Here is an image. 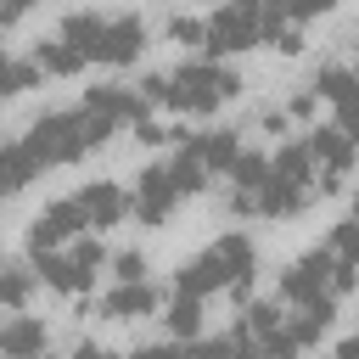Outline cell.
I'll return each mask as SVG.
<instances>
[{
	"instance_id": "cell-17",
	"label": "cell",
	"mask_w": 359,
	"mask_h": 359,
	"mask_svg": "<svg viewBox=\"0 0 359 359\" xmlns=\"http://www.w3.org/2000/svg\"><path fill=\"white\" fill-rule=\"evenodd\" d=\"M34 180H39V163H34V151H28L22 140L0 146V191H6V196H17V191H28Z\"/></svg>"
},
{
	"instance_id": "cell-25",
	"label": "cell",
	"mask_w": 359,
	"mask_h": 359,
	"mask_svg": "<svg viewBox=\"0 0 359 359\" xmlns=\"http://www.w3.org/2000/svg\"><path fill=\"white\" fill-rule=\"evenodd\" d=\"M353 247H359V224L353 219H337V230H331V258H353Z\"/></svg>"
},
{
	"instance_id": "cell-32",
	"label": "cell",
	"mask_w": 359,
	"mask_h": 359,
	"mask_svg": "<svg viewBox=\"0 0 359 359\" xmlns=\"http://www.w3.org/2000/svg\"><path fill=\"white\" fill-rule=\"evenodd\" d=\"M0 264H6V258H0Z\"/></svg>"
},
{
	"instance_id": "cell-30",
	"label": "cell",
	"mask_w": 359,
	"mask_h": 359,
	"mask_svg": "<svg viewBox=\"0 0 359 359\" xmlns=\"http://www.w3.org/2000/svg\"><path fill=\"white\" fill-rule=\"evenodd\" d=\"M6 28H11V22H6V17H0V39H6Z\"/></svg>"
},
{
	"instance_id": "cell-3",
	"label": "cell",
	"mask_w": 359,
	"mask_h": 359,
	"mask_svg": "<svg viewBox=\"0 0 359 359\" xmlns=\"http://www.w3.org/2000/svg\"><path fill=\"white\" fill-rule=\"evenodd\" d=\"M241 95V73L224 67L219 56H202V62H180L174 73H163V95L157 107H174V112H219L224 101Z\"/></svg>"
},
{
	"instance_id": "cell-13",
	"label": "cell",
	"mask_w": 359,
	"mask_h": 359,
	"mask_svg": "<svg viewBox=\"0 0 359 359\" xmlns=\"http://www.w3.org/2000/svg\"><path fill=\"white\" fill-rule=\"evenodd\" d=\"M84 107H90V112H101L112 129H123V123H140V118H146L140 90H123V84H90V90H84Z\"/></svg>"
},
{
	"instance_id": "cell-4",
	"label": "cell",
	"mask_w": 359,
	"mask_h": 359,
	"mask_svg": "<svg viewBox=\"0 0 359 359\" xmlns=\"http://www.w3.org/2000/svg\"><path fill=\"white\" fill-rule=\"evenodd\" d=\"M280 303L309 309V314H320L325 325L337 320L342 297L331 292V252H325V247H314V252H303V258H292V264L280 269Z\"/></svg>"
},
{
	"instance_id": "cell-11",
	"label": "cell",
	"mask_w": 359,
	"mask_h": 359,
	"mask_svg": "<svg viewBox=\"0 0 359 359\" xmlns=\"http://www.w3.org/2000/svg\"><path fill=\"white\" fill-rule=\"evenodd\" d=\"M241 325H247L252 348H264V353H297V348H292V331H286V309H280V303H247V309H241Z\"/></svg>"
},
{
	"instance_id": "cell-29",
	"label": "cell",
	"mask_w": 359,
	"mask_h": 359,
	"mask_svg": "<svg viewBox=\"0 0 359 359\" xmlns=\"http://www.w3.org/2000/svg\"><path fill=\"white\" fill-rule=\"evenodd\" d=\"M28 6H39V0H0V17H6V22H17Z\"/></svg>"
},
{
	"instance_id": "cell-7",
	"label": "cell",
	"mask_w": 359,
	"mask_h": 359,
	"mask_svg": "<svg viewBox=\"0 0 359 359\" xmlns=\"http://www.w3.org/2000/svg\"><path fill=\"white\" fill-rule=\"evenodd\" d=\"M180 185L168 180V168L163 163H146L140 174H135V196H129V208H135V219L140 224H151V230H163L174 213H180Z\"/></svg>"
},
{
	"instance_id": "cell-23",
	"label": "cell",
	"mask_w": 359,
	"mask_h": 359,
	"mask_svg": "<svg viewBox=\"0 0 359 359\" xmlns=\"http://www.w3.org/2000/svg\"><path fill=\"white\" fill-rule=\"evenodd\" d=\"M163 320H168V331H174V337H185V342H191V337L202 331V297L174 292V303H168V314H163Z\"/></svg>"
},
{
	"instance_id": "cell-28",
	"label": "cell",
	"mask_w": 359,
	"mask_h": 359,
	"mask_svg": "<svg viewBox=\"0 0 359 359\" xmlns=\"http://www.w3.org/2000/svg\"><path fill=\"white\" fill-rule=\"evenodd\" d=\"M286 112H292V118H314V90H297Z\"/></svg>"
},
{
	"instance_id": "cell-5",
	"label": "cell",
	"mask_w": 359,
	"mask_h": 359,
	"mask_svg": "<svg viewBox=\"0 0 359 359\" xmlns=\"http://www.w3.org/2000/svg\"><path fill=\"white\" fill-rule=\"evenodd\" d=\"M101 264H107V252H101V241H90L84 230L73 236V247H45V252H34V275H39L50 292H62V297L90 292V280H95Z\"/></svg>"
},
{
	"instance_id": "cell-20",
	"label": "cell",
	"mask_w": 359,
	"mask_h": 359,
	"mask_svg": "<svg viewBox=\"0 0 359 359\" xmlns=\"http://www.w3.org/2000/svg\"><path fill=\"white\" fill-rule=\"evenodd\" d=\"M269 174H280V180H292V185H314V157H309V146H303V140H286V146L269 157Z\"/></svg>"
},
{
	"instance_id": "cell-12",
	"label": "cell",
	"mask_w": 359,
	"mask_h": 359,
	"mask_svg": "<svg viewBox=\"0 0 359 359\" xmlns=\"http://www.w3.org/2000/svg\"><path fill=\"white\" fill-rule=\"evenodd\" d=\"M180 135H185V129H180ZM180 146H185V151H191V157L208 168V180H219V174L236 163V151H241V135H236V129H196V135H185Z\"/></svg>"
},
{
	"instance_id": "cell-9",
	"label": "cell",
	"mask_w": 359,
	"mask_h": 359,
	"mask_svg": "<svg viewBox=\"0 0 359 359\" xmlns=\"http://www.w3.org/2000/svg\"><path fill=\"white\" fill-rule=\"evenodd\" d=\"M73 202H79L84 230H112V224H123V213H129V196H123V185H112V180H90Z\"/></svg>"
},
{
	"instance_id": "cell-22",
	"label": "cell",
	"mask_w": 359,
	"mask_h": 359,
	"mask_svg": "<svg viewBox=\"0 0 359 359\" xmlns=\"http://www.w3.org/2000/svg\"><path fill=\"white\" fill-rule=\"evenodd\" d=\"M39 79H45V73L34 67V56H28V62H17V56H6V50H0V101H11V95H22V90H34Z\"/></svg>"
},
{
	"instance_id": "cell-16",
	"label": "cell",
	"mask_w": 359,
	"mask_h": 359,
	"mask_svg": "<svg viewBox=\"0 0 359 359\" xmlns=\"http://www.w3.org/2000/svg\"><path fill=\"white\" fill-rule=\"evenodd\" d=\"M314 101H331L337 107V123H348V95H353V73H348V62H325V67H314Z\"/></svg>"
},
{
	"instance_id": "cell-27",
	"label": "cell",
	"mask_w": 359,
	"mask_h": 359,
	"mask_svg": "<svg viewBox=\"0 0 359 359\" xmlns=\"http://www.w3.org/2000/svg\"><path fill=\"white\" fill-rule=\"evenodd\" d=\"M168 39H174V45H202V22H196V17H174V22H168Z\"/></svg>"
},
{
	"instance_id": "cell-21",
	"label": "cell",
	"mask_w": 359,
	"mask_h": 359,
	"mask_svg": "<svg viewBox=\"0 0 359 359\" xmlns=\"http://www.w3.org/2000/svg\"><path fill=\"white\" fill-rule=\"evenodd\" d=\"M39 275L34 269H17V264H0V309H28Z\"/></svg>"
},
{
	"instance_id": "cell-24",
	"label": "cell",
	"mask_w": 359,
	"mask_h": 359,
	"mask_svg": "<svg viewBox=\"0 0 359 359\" xmlns=\"http://www.w3.org/2000/svg\"><path fill=\"white\" fill-rule=\"evenodd\" d=\"M337 0H275V11L286 17V22H314V17H325Z\"/></svg>"
},
{
	"instance_id": "cell-6",
	"label": "cell",
	"mask_w": 359,
	"mask_h": 359,
	"mask_svg": "<svg viewBox=\"0 0 359 359\" xmlns=\"http://www.w3.org/2000/svg\"><path fill=\"white\" fill-rule=\"evenodd\" d=\"M309 157H314V196H342L348 191V174H353V135L348 123H320L303 135Z\"/></svg>"
},
{
	"instance_id": "cell-8",
	"label": "cell",
	"mask_w": 359,
	"mask_h": 359,
	"mask_svg": "<svg viewBox=\"0 0 359 359\" xmlns=\"http://www.w3.org/2000/svg\"><path fill=\"white\" fill-rule=\"evenodd\" d=\"M146 50V22L135 17V11H123V17H107L101 22V39H95V62H107V67H135V56Z\"/></svg>"
},
{
	"instance_id": "cell-2",
	"label": "cell",
	"mask_w": 359,
	"mask_h": 359,
	"mask_svg": "<svg viewBox=\"0 0 359 359\" xmlns=\"http://www.w3.org/2000/svg\"><path fill=\"white\" fill-rule=\"evenodd\" d=\"M107 135H112V123L101 112L79 107V112H39L22 135V146L34 151L39 168H62V163H79L84 151H95Z\"/></svg>"
},
{
	"instance_id": "cell-15",
	"label": "cell",
	"mask_w": 359,
	"mask_h": 359,
	"mask_svg": "<svg viewBox=\"0 0 359 359\" xmlns=\"http://www.w3.org/2000/svg\"><path fill=\"white\" fill-rule=\"evenodd\" d=\"M45 320H34V314H22V309H11V320L0 325V353H17V359H28V353H45Z\"/></svg>"
},
{
	"instance_id": "cell-26",
	"label": "cell",
	"mask_w": 359,
	"mask_h": 359,
	"mask_svg": "<svg viewBox=\"0 0 359 359\" xmlns=\"http://www.w3.org/2000/svg\"><path fill=\"white\" fill-rule=\"evenodd\" d=\"M112 275H118V280H140V275H146V252H140V247L112 252Z\"/></svg>"
},
{
	"instance_id": "cell-19",
	"label": "cell",
	"mask_w": 359,
	"mask_h": 359,
	"mask_svg": "<svg viewBox=\"0 0 359 359\" xmlns=\"http://www.w3.org/2000/svg\"><path fill=\"white\" fill-rule=\"evenodd\" d=\"M101 22H107L101 11H67V17H62V39H67V45H73L84 62H95V39H101Z\"/></svg>"
},
{
	"instance_id": "cell-31",
	"label": "cell",
	"mask_w": 359,
	"mask_h": 359,
	"mask_svg": "<svg viewBox=\"0 0 359 359\" xmlns=\"http://www.w3.org/2000/svg\"><path fill=\"white\" fill-rule=\"evenodd\" d=\"M0 202H6V191H0Z\"/></svg>"
},
{
	"instance_id": "cell-14",
	"label": "cell",
	"mask_w": 359,
	"mask_h": 359,
	"mask_svg": "<svg viewBox=\"0 0 359 359\" xmlns=\"http://www.w3.org/2000/svg\"><path fill=\"white\" fill-rule=\"evenodd\" d=\"M146 314H157V286L140 275V280H118L112 292H107V303H101V320H118V325H129V320H146Z\"/></svg>"
},
{
	"instance_id": "cell-18",
	"label": "cell",
	"mask_w": 359,
	"mask_h": 359,
	"mask_svg": "<svg viewBox=\"0 0 359 359\" xmlns=\"http://www.w3.org/2000/svg\"><path fill=\"white\" fill-rule=\"evenodd\" d=\"M34 67H39V73H50V79H73V73L84 67V56L56 34V39H39V45H34Z\"/></svg>"
},
{
	"instance_id": "cell-10",
	"label": "cell",
	"mask_w": 359,
	"mask_h": 359,
	"mask_svg": "<svg viewBox=\"0 0 359 359\" xmlns=\"http://www.w3.org/2000/svg\"><path fill=\"white\" fill-rule=\"evenodd\" d=\"M84 230V219H79V202L73 196H62V202H50L34 224H28V252H45V247H62V241H73Z\"/></svg>"
},
{
	"instance_id": "cell-1",
	"label": "cell",
	"mask_w": 359,
	"mask_h": 359,
	"mask_svg": "<svg viewBox=\"0 0 359 359\" xmlns=\"http://www.w3.org/2000/svg\"><path fill=\"white\" fill-rule=\"evenodd\" d=\"M252 269H258V247H252V236L230 230V236H219L213 247H202L191 264L174 269V292H185V297H213V292H236V297H247V292H252Z\"/></svg>"
}]
</instances>
